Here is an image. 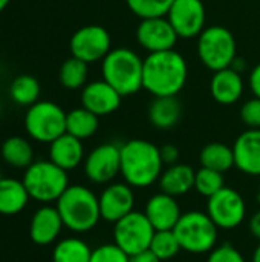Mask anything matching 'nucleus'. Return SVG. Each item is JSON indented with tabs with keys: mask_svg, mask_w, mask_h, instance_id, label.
<instances>
[{
	"mask_svg": "<svg viewBox=\"0 0 260 262\" xmlns=\"http://www.w3.org/2000/svg\"><path fill=\"white\" fill-rule=\"evenodd\" d=\"M188 68L175 49L152 52L144 58L143 89L153 97H176L185 86Z\"/></svg>",
	"mask_w": 260,
	"mask_h": 262,
	"instance_id": "obj_1",
	"label": "nucleus"
},
{
	"mask_svg": "<svg viewBox=\"0 0 260 262\" xmlns=\"http://www.w3.org/2000/svg\"><path fill=\"white\" fill-rule=\"evenodd\" d=\"M161 150L147 140H130L121 146V175L124 181L136 189H144L156 181L162 173Z\"/></svg>",
	"mask_w": 260,
	"mask_h": 262,
	"instance_id": "obj_2",
	"label": "nucleus"
},
{
	"mask_svg": "<svg viewBox=\"0 0 260 262\" xmlns=\"http://www.w3.org/2000/svg\"><path fill=\"white\" fill-rule=\"evenodd\" d=\"M57 210L66 229L74 233H86L101 220L100 200L86 186H69L57 201Z\"/></svg>",
	"mask_w": 260,
	"mask_h": 262,
	"instance_id": "obj_3",
	"label": "nucleus"
},
{
	"mask_svg": "<svg viewBox=\"0 0 260 262\" xmlns=\"http://www.w3.org/2000/svg\"><path fill=\"white\" fill-rule=\"evenodd\" d=\"M144 60L130 48H115L103 58V80L115 88L123 97L143 89Z\"/></svg>",
	"mask_w": 260,
	"mask_h": 262,
	"instance_id": "obj_4",
	"label": "nucleus"
},
{
	"mask_svg": "<svg viewBox=\"0 0 260 262\" xmlns=\"http://www.w3.org/2000/svg\"><path fill=\"white\" fill-rule=\"evenodd\" d=\"M21 181L29 196L43 204L57 203L69 187L67 172L51 160L34 161L28 169H25Z\"/></svg>",
	"mask_w": 260,
	"mask_h": 262,
	"instance_id": "obj_5",
	"label": "nucleus"
},
{
	"mask_svg": "<svg viewBox=\"0 0 260 262\" xmlns=\"http://www.w3.org/2000/svg\"><path fill=\"white\" fill-rule=\"evenodd\" d=\"M218 226L207 212L190 210L181 215L173 232L181 249L192 255L210 253L218 243Z\"/></svg>",
	"mask_w": 260,
	"mask_h": 262,
	"instance_id": "obj_6",
	"label": "nucleus"
},
{
	"mask_svg": "<svg viewBox=\"0 0 260 262\" xmlns=\"http://www.w3.org/2000/svg\"><path fill=\"white\" fill-rule=\"evenodd\" d=\"M198 55L213 72L230 68L236 55V40L230 29L221 25L205 28L198 37Z\"/></svg>",
	"mask_w": 260,
	"mask_h": 262,
	"instance_id": "obj_7",
	"label": "nucleus"
},
{
	"mask_svg": "<svg viewBox=\"0 0 260 262\" xmlns=\"http://www.w3.org/2000/svg\"><path fill=\"white\" fill-rule=\"evenodd\" d=\"M66 115L57 103L38 100L25 114V130L32 140L51 144L66 134Z\"/></svg>",
	"mask_w": 260,
	"mask_h": 262,
	"instance_id": "obj_8",
	"label": "nucleus"
},
{
	"mask_svg": "<svg viewBox=\"0 0 260 262\" xmlns=\"http://www.w3.org/2000/svg\"><path fill=\"white\" fill-rule=\"evenodd\" d=\"M155 229L144 212H130L113 224V243L129 256L150 249Z\"/></svg>",
	"mask_w": 260,
	"mask_h": 262,
	"instance_id": "obj_9",
	"label": "nucleus"
},
{
	"mask_svg": "<svg viewBox=\"0 0 260 262\" xmlns=\"http://www.w3.org/2000/svg\"><path fill=\"white\" fill-rule=\"evenodd\" d=\"M207 213L218 229L233 230L244 223L247 216V204L238 190L224 187L216 195L208 198Z\"/></svg>",
	"mask_w": 260,
	"mask_h": 262,
	"instance_id": "obj_10",
	"label": "nucleus"
},
{
	"mask_svg": "<svg viewBox=\"0 0 260 262\" xmlns=\"http://www.w3.org/2000/svg\"><path fill=\"white\" fill-rule=\"evenodd\" d=\"M69 48L72 57H77L87 64L100 60L103 61V58L112 49L110 34L100 25H86L74 32Z\"/></svg>",
	"mask_w": 260,
	"mask_h": 262,
	"instance_id": "obj_11",
	"label": "nucleus"
},
{
	"mask_svg": "<svg viewBox=\"0 0 260 262\" xmlns=\"http://www.w3.org/2000/svg\"><path fill=\"white\" fill-rule=\"evenodd\" d=\"M84 173L95 184H107L121 173V146L104 143L84 158Z\"/></svg>",
	"mask_w": 260,
	"mask_h": 262,
	"instance_id": "obj_12",
	"label": "nucleus"
},
{
	"mask_svg": "<svg viewBox=\"0 0 260 262\" xmlns=\"http://www.w3.org/2000/svg\"><path fill=\"white\" fill-rule=\"evenodd\" d=\"M179 38H193L205 29L202 0H175L166 15Z\"/></svg>",
	"mask_w": 260,
	"mask_h": 262,
	"instance_id": "obj_13",
	"label": "nucleus"
},
{
	"mask_svg": "<svg viewBox=\"0 0 260 262\" xmlns=\"http://www.w3.org/2000/svg\"><path fill=\"white\" fill-rule=\"evenodd\" d=\"M178 38V34L166 15L141 18V23L136 28V40L149 54L173 49Z\"/></svg>",
	"mask_w": 260,
	"mask_h": 262,
	"instance_id": "obj_14",
	"label": "nucleus"
},
{
	"mask_svg": "<svg viewBox=\"0 0 260 262\" xmlns=\"http://www.w3.org/2000/svg\"><path fill=\"white\" fill-rule=\"evenodd\" d=\"M100 200V212L101 220L107 223H116L130 212H133L135 206V193L133 187L127 183H112L109 184L101 195Z\"/></svg>",
	"mask_w": 260,
	"mask_h": 262,
	"instance_id": "obj_15",
	"label": "nucleus"
},
{
	"mask_svg": "<svg viewBox=\"0 0 260 262\" xmlns=\"http://www.w3.org/2000/svg\"><path fill=\"white\" fill-rule=\"evenodd\" d=\"M123 95L104 80L87 83L81 91V106L98 117L113 114L121 106Z\"/></svg>",
	"mask_w": 260,
	"mask_h": 262,
	"instance_id": "obj_16",
	"label": "nucleus"
},
{
	"mask_svg": "<svg viewBox=\"0 0 260 262\" xmlns=\"http://www.w3.org/2000/svg\"><path fill=\"white\" fill-rule=\"evenodd\" d=\"M63 227L64 224L57 207L44 204L37 209L31 218L29 236L37 246H49L58 239Z\"/></svg>",
	"mask_w": 260,
	"mask_h": 262,
	"instance_id": "obj_17",
	"label": "nucleus"
},
{
	"mask_svg": "<svg viewBox=\"0 0 260 262\" xmlns=\"http://www.w3.org/2000/svg\"><path fill=\"white\" fill-rule=\"evenodd\" d=\"M144 213L155 230H173L182 215L176 198L164 192L147 200Z\"/></svg>",
	"mask_w": 260,
	"mask_h": 262,
	"instance_id": "obj_18",
	"label": "nucleus"
},
{
	"mask_svg": "<svg viewBox=\"0 0 260 262\" xmlns=\"http://www.w3.org/2000/svg\"><path fill=\"white\" fill-rule=\"evenodd\" d=\"M234 166L245 175L260 177V129H247L233 146Z\"/></svg>",
	"mask_w": 260,
	"mask_h": 262,
	"instance_id": "obj_19",
	"label": "nucleus"
},
{
	"mask_svg": "<svg viewBox=\"0 0 260 262\" xmlns=\"http://www.w3.org/2000/svg\"><path fill=\"white\" fill-rule=\"evenodd\" d=\"M210 92L219 104H234L244 94V80L241 72L233 68L216 71L210 81Z\"/></svg>",
	"mask_w": 260,
	"mask_h": 262,
	"instance_id": "obj_20",
	"label": "nucleus"
},
{
	"mask_svg": "<svg viewBox=\"0 0 260 262\" xmlns=\"http://www.w3.org/2000/svg\"><path fill=\"white\" fill-rule=\"evenodd\" d=\"M49 160L66 172L77 169L84 161L83 141L70 134H63L49 144Z\"/></svg>",
	"mask_w": 260,
	"mask_h": 262,
	"instance_id": "obj_21",
	"label": "nucleus"
},
{
	"mask_svg": "<svg viewBox=\"0 0 260 262\" xmlns=\"http://www.w3.org/2000/svg\"><path fill=\"white\" fill-rule=\"evenodd\" d=\"M195 177H196V170L190 164L176 163L169 166L166 170H162L158 183L161 192L176 198L195 189Z\"/></svg>",
	"mask_w": 260,
	"mask_h": 262,
	"instance_id": "obj_22",
	"label": "nucleus"
},
{
	"mask_svg": "<svg viewBox=\"0 0 260 262\" xmlns=\"http://www.w3.org/2000/svg\"><path fill=\"white\" fill-rule=\"evenodd\" d=\"M31 200L25 184L17 178H0V215L20 213Z\"/></svg>",
	"mask_w": 260,
	"mask_h": 262,
	"instance_id": "obj_23",
	"label": "nucleus"
},
{
	"mask_svg": "<svg viewBox=\"0 0 260 262\" xmlns=\"http://www.w3.org/2000/svg\"><path fill=\"white\" fill-rule=\"evenodd\" d=\"M181 111L176 97H155L149 106V120L158 129H170L179 121Z\"/></svg>",
	"mask_w": 260,
	"mask_h": 262,
	"instance_id": "obj_24",
	"label": "nucleus"
},
{
	"mask_svg": "<svg viewBox=\"0 0 260 262\" xmlns=\"http://www.w3.org/2000/svg\"><path fill=\"white\" fill-rule=\"evenodd\" d=\"M2 160L14 169H28L34 163L32 144L23 137H9L0 149Z\"/></svg>",
	"mask_w": 260,
	"mask_h": 262,
	"instance_id": "obj_25",
	"label": "nucleus"
},
{
	"mask_svg": "<svg viewBox=\"0 0 260 262\" xmlns=\"http://www.w3.org/2000/svg\"><path fill=\"white\" fill-rule=\"evenodd\" d=\"M98 115L87 111L86 107H77L66 115V132L78 140H87L98 130L100 121Z\"/></svg>",
	"mask_w": 260,
	"mask_h": 262,
	"instance_id": "obj_26",
	"label": "nucleus"
},
{
	"mask_svg": "<svg viewBox=\"0 0 260 262\" xmlns=\"http://www.w3.org/2000/svg\"><path fill=\"white\" fill-rule=\"evenodd\" d=\"M199 161L202 167H208L224 173L234 166V152L233 147L224 143H210L201 150Z\"/></svg>",
	"mask_w": 260,
	"mask_h": 262,
	"instance_id": "obj_27",
	"label": "nucleus"
},
{
	"mask_svg": "<svg viewBox=\"0 0 260 262\" xmlns=\"http://www.w3.org/2000/svg\"><path fill=\"white\" fill-rule=\"evenodd\" d=\"M92 249L80 238L70 236L58 241L52 252V262H90Z\"/></svg>",
	"mask_w": 260,
	"mask_h": 262,
	"instance_id": "obj_28",
	"label": "nucleus"
},
{
	"mask_svg": "<svg viewBox=\"0 0 260 262\" xmlns=\"http://www.w3.org/2000/svg\"><path fill=\"white\" fill-rule=\"evenodd\" d=\"M9 97L15 104L32 106L40 97V83L35 77L29 74L17 75L9 84Z\"/></svg>",
	"mask_w": 260,
	"mask_h": 262,
	"instance_id": "obj_29",
	"label": "nucleus"
},
{
	"mask_svg": "<svg viewBox=\"0 0 260 262\" xmlns=\"http://www.w3.org/2000/svg\"><path fill=\"white\" fill-rule=\"evenodd\" d=\"M87 75H89L87 63L77 57H70L61 64L58 72V80L64 89L77 91L86 86Z\"/></svg>",
	"mask_w": 260,
	"mask_h": 262,
	"instance_id": "obj_30",
	"label": "nucleus"
},
{
	"mask_svg": "<svg viewBox=\"0 0 260 262\" xmlns=\"http://www.w3.org/2000/svg\"><path fill=\"white\" fill-rule=\"evenodd\" d=\"M150 250L161 261H170L182 249L173 230H156L150 244Z\"/></svg>",
	"mask_w": 260,
	"mask_h": 262,
	"instance_id": "obj_31",
	"label": "nucleus"
},
{
	"mask_svg": "<svg viewBox=\"0 0 260 262\" xmlns=\"http://www.w3.org/2000/svg\"><path fill=\"white\" fill-rule=\"evenodd\" d=\"M225 187L224 183V173L208 169V167H201L196 170L195 177V189L199 195L205 196L207 200L213 195H216L221 189Z\"/></svg>",
	"mask_w": 260,
	"mask_h": 262,
	"instance_id": "obj_32",
	"label": "nucleus"
},
{
	"mask_svg": "<svg viewBox=\"0 0 260 262\" xmlns=\"http://www.w3.org/2000/svg\"><path fill=\"white\" fill-rule=\"evenodd\" d=\"M175 0H126L129 9L139 18L167 15Z\"/></svg>",
	"mask_w": 260,
	"mask_h": 262,
	"instance_id": "obj_33",
	"label": "nucleus"
},
{
	"mask_svg": "<svg viewBox=\"0 0 260 262\" xmlns=\"http://www.w3.org/2000/svg\"><path fill=\"white\" fill-rule=\"evenodd\" d=\"M129 258L130 256L113 243V244H103L93 249L90 262H129Z\"/></svg>",
	"mask_w": 260,
	"mask_h": 262,
	"instance_id": "obj_34",
	"label": "nucleus"
},
{
	"mask_svg": "<svg viewBox=\"0 0 260 262\" xmlns=\"http://www.w3.org/2000/svg\"><path fill=\"white\" fill-rule=\"evenodd\" d=\"M241 120L250 129H260V98L254 97L242 104Z\"/></svg>",
	"mask_w": 260,
	"mask_h": 262,
	"instance_id": "obj_35",
	"label": "nucleus"
},
{
	"mask_svg": "<svg viewBox=\"0 0 260 262\" xmlns=\"http://www.w3.org/2000/svg\"><path fill=\"white\" fill-rule=\"evenodd\" d=\"M207 262H247V261H245L244 255H242L236 247H233L231 244H222V246L215 247V249L210 252Z\"/></svg>",
	"mask_w": 260,
	"mask_h": 262,
	"instance_id": "obj_36",
	"label": "nucleus"
},
{
	"mask_svg": "<svg viewBox=\"0 0 260 262\" xmlns=\"http://www.w3.org/2000/svg\"><path fill=\"white\" fill-rule=\"evenodd\" d=\"M161 150V158H162V163L167 164V166H172V164H176L178 160H179V150L175 144H164L162 147H159Z\"/></svg>",
	"mask_w": 260,
	"mask_h": 262,
	"instance_id": "obj_37",
	"label": "nucleus"
},
{
	"mask_svg": "<svg viewBox=\"0 0 260 262\" xmlns=\"http://www.w3.org/2000/svg\"><path fill=\"white\" fill-rule=\"evenodd\" d=\"M250 88L254 94V97L260 98V63L256 64L250 74Z\"/></svg>",
	"mask_w": 260,
	"mask_h": 262,
	"instance_id": "obj_38",
	"label": "nucleus"
},
{
	"mask_svg": "<svg viewBox=\"0 0 260 262\" xmlns=\"http://www.w3.org/2000/svg\"><path fill=\"white\" fill-rule=\"evenodd\" d=\"M129 262H162L150 249L149 250H144L141 253H136V255H132L129 258Z\"/></svg>",
	"mask_w": 260,
	"mask_h": 262,
	"instance_id": "obj_39",
	"label": "nucleus"
},
{
	"mask_svg": "<svg viewBox=\"0 0 260 262\" xmlns=\"http://www.w3.org/2000/svg\"><path fill=\"white\" fill-rule=\"evenodd\" d=\"M248 226H250L251 235L260 243V209L257 212L253 213V216L250 218V224H248Z\"/></svg>",
	"mask_w": 260,
	"mask_h": 262,
	"instance_id": "obj_40",
	"label": "nucleus"
},
{
	"mask_svg": "<svg viewBox=\"0 0 260 262\" xmlns=\"http://www.w3.org/2000/svg\"><path fill=\"white\" fill-rule=\"evenodd\" d=\"M251 262H260V243H259V246L254 249V252H253V258H251Z\"/></svg>",
	"mask_w": 260,
	"mask_h": 262,
	"instance_id": "obj_41",
	"label": "nucleus"
},
{
	"mask_svg": "<svg viewBox=\"0 0 260 262\" xmlns=\"http://www.w3.org/2000/svg\"><path fill=\"white\" fill-rule=\"evenodd\" d=\"M8 5H9V0H0V12H2Z\"/></svg>",
	"mask_w": 260,
	"mask_h": 262,
	"instance_id": "obj_42",
	"label": "nucleus"
},
{
	"mask_svg": "<svg viewBox=\"0 0 260 262\" xmlns=\"http://www.w3.org/2000/svg\"><path fill=\"white\" fill-rule=\"evenodd\" d=\"M257 200H259V203H260V186H259V193H257Z\"/></svg>",
	"mask_w": 260,
	"mask_h": 262,
	"instance_id": "obj_43",
	"label": "nucleus"
},
{
	"mask_svg": "<svg viewBox=\"0 0 260 262\" xmlns=\"http://www.w3.org/2000/svg\"><path fill=\"white\" fill-rule=\"evenodd\" d=\"M0 114H2V101H0Z\"/></svg>",
	"mask_w": 260,
	"mask_h": 262,
	"instance_id": "obj_44",
	"label": "nucleus"
},
{
	"mask_svg": "<svg viewBox=\"0 0 260 262\" xmlns=\"http://www.w3.org/2000/svg\"><path fill=\"white\" fill-rule=\"evenodd\" d=\"M0 178H2V173H0Z\"/></svg>",
	"mask_w": 260,
	"mask_h": 262,
	"instance_id": "obj_45",
	"label": "nucleus"
}]
</instances>
